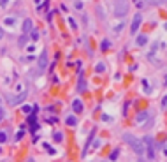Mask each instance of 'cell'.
I'll use <instances>...</instances> for the list:
<instances>
[{
    "label": "cell",
    "instance_id": "1",
    "mask_svg": "<svg viewBox=\"0 0 167 162\" xmlns=\"http://www.w3.org/2000/svg\"><path fill=\"white\" fill-rule=\"evenodd\" d=\"M123 139L134 148V152L137 155H144V145H143V141H139L135 136H132V134H123Z\"/></svg>",
    "mask_w": 167,
    "mask_h": 162
},
{
    "label": "cell",
    "instance_id": "2",
    "mask_svg": "<svg viewBox=\"0 0 167 162\" xmlns=\"http://www.w3.org/2000/svg\"><path fill=\"white\" fill-rule=\"evenodd\" d=\"M128 7H130L128 0H114V14L120 16V18L128 14Z\"/></svg>",
    "mask_w": 167,
    "mask_h": 162
},
{
    "label": "cell",
    "instance_id": "3",
    "mask_svg": "<svg viewBox=\"0 0 167 162\" xmlns=\"http://www.w3.org/2000/svg\"><path fill=\"white\" fill-rule=\"evenodd\" d=\"M143 145H144V152H146L148 159L151 162H155V143H153V139H151V136H146Z\"/></svg>",
    "mask_w": 167,
    "mask_h": 162
},
{
    "label": "cell",
    "instance_id": "4",
    "mask_svg": "<svg viewBox=\"0 0 167 162\" xmlns=\"http://www.w3.org/2000/svg\"><path fill=\"white\" fill-rule=\"evenodd\" d=\"M141 21H143V16L139 13L134 16V21H132V27H130V34H137V30L141 27Z\"/></svg>",
    "mask_w": 167,
    "mask_h": 162
},
{
    "label": "cell",
    "instance_id": "5",
    "mask_svg": "<svg viewBox=\"0 0 167 162\" xmlns=\"http://www.w3.org/2000/svg\"><path fill=\"white\" fill-rule=\"evenodd\" d=\"M48 65V51H42L39 56V70H44Z\"/></svg>",
    "mask_w": 167,
    "mask_h": 162
},
{
    "label": "cell",
    "instance_id": "6",
    "mask_svg": "<svg viewBox=\"0 0 167 162\" xmlns=\"http://www.w3.org/2000/svg\"><path fill=\"white\" fill-rule=\"evenodd\" d=\"M86 90V79H84V76L79 72V81H77V92L79 93H83V92Z\"/></svg>",
    "mask_w": 167,
    "mask_h": 162
},
{
    "label": "cell",
    "instance_id": "7",
    "mask_svg": "<svg viewBox=\"0 0 167 162\" xmlns=\"http://www.w3.org/2000/svg\"><path fill=\"white\" fill-rule=\"evenodd\" d=\"M72 109H74L76 113H81V111H83V102H81L79 99L74 100V102H72Z\"/></svg>",
    "mask_w": 167,
    "mask_h": 162
},
{
    "label": "cell",
    "instance_id": "8",
    "mask_svg": "<svg viewBox=\"0 0 167 162\" xmlns=\"http://www.w3.org/2000/svg\"><path fill=\"white\" fill-rule=\"evenodd\" d=\"M23 32L25 34H30L32 32V21L30 20H25V23H23Z\"/></svg>",
    "mask_w": 167,
    "mask_h": 162
},
{
    "label": "cell",
    "instance_id": "9",
    "mask_svg": "<svg viewBox=\"0 0 167 162\" xmlns=\"http://www.w3.org/2000/svg\"><path fill=\"white\" fill-rule=\"evenodd\" d=\"M65 123L69 127H74V125H77V118L76 116H67V118H65Z\"/></svg>",
    "mask_w": 167,
    "mask_h": 162
},
{
    "label": "cell",
    "instance_id": "10",
    "mask_svg": "<svg viewBox=\"0 0 167 162\" xmlns=\"http://www.w3.org/2000/svg\"><path fill=\"white\" fill-rule=\"evenodd\" d=\"M93 134H95V130H91L90 138H88V141H86V146H84L83 153H81V155H83V157H84V155H86V152H88V148H90V143H91V141H93Z\"/></svg>",
    "mask_w": 167,
    "mask_h": 162
},
{
    "label": "cell",
    "instance_id": "11",
    "mask_svg": "<svg viewBox=\"0 0 167 162\" xmlns=\"http://www.w3.org/2000/svg\"><path fill=\"white\" fill-rule=\"evenodd\" d=\"M148 116H150V113H148V111H141L139 115H137V122H139V123H143L144 120H148Z\"/></svg>",
    "mask_w": 167,
    "mask_h": 162
},
{
    "label": "cell",
    "instance_id": "12",
    "mask_svg": "<svg viewBox=\"0 0 167 162\" xmlns=\"http://www.w3.org/2000/svg\"><path fill=\"white\" fill-rule=\"evenodd\" d=\"M146 42H148V37H146V35H139V37H137V44H139V46H144Z\"/></svg>",
    "mask_w": 167,
    "mask_h": 162
},
{
    "label": "cell",
    "instance_id": "13",
    "mask_svg": "<svg viewBox=\"0 0 167 162\" xmlns=\"http://www.w3.org/2000/svg\"><path fill=\"white\" fill-rule=\"evenodd\" d=\"M53 139H55V141H58V143H60V141L63 139V134H62V132H55V134H53Z\"/></svg>",
    "mask_w": 167,
    "mask_h": 162
},
{
    "label": "cell",
    "instance_id": "14",
    "mask_svg": "<svg viewBox=\"0 0 167 162\" xmlns=\"http://www.w3.org/2000/svg\"><path fill=\"white\" fill-rule=\"evenodd\" d=\"M118 155H120V150L116 148V150H113V153H111L109 159H111V160H116V159H118Z\"/></svg>",
    "mask_w": 167,
    "mask_h": 162
},
{
    "label": "cell",
    "instance_id": "15",
    "mask_svg": "<svg viewBox=\"0 0 167 162\" xmlns=\"http://www.w3.org/2000/svg\"><path fill=\"white\" fill-rule=\"evenodd\" d=\"M18 44H20V46H25V44H27V37H25V35H23V37H20Z\"/></svg>",
    "mask_w": 167,
    "mask_h": 162
},
{
    "label": "cell",
    "instance_id": "16",
    "mask_svg": "<svg viewBox=\"0 0 167 162\" xmlns=\"http://www.w3.org/2000/svg\"><path fill=\"white\" fill-rule=\"evenodd\" d=\"M30 37H32L34 41H37V39H39V34H37L35 30H32V32H30Z\"/></svg>",
    "mask_w": 167,
    "mask_h": 162
},
{
    "label": "cell",
    "instance_id": "17",
    "mask_svg": "<svg viewBox=\"0 0 167 162\" xmlns=\"http://www.w3.org/2000/svg\"><path fill=\"white\" fill-rule=\"evenodd\" d=\"M7 141V134L6 132H0V143H6Z\"/></svg>",
    "mask_w": 167,
    "mask_h": 162
},
{
    "label": "cell",
    "instance_id": "18",
    "mask_svg": "<svg viewBox=\"0 0 167 162\" xmlns=\"http://www.w3.org/2000/svg\"><path fill=\"white\" fill-rule=\"evenodd\" d=\"M95 70H97V72H102V70H106V65H102V63H98L97 67H95Z\"/></svg>",
    "mask_w": 167,
    "mask_h": 162
},
{
    "label": "cell",
    "instance_id": "19",
    "mask_svg": "<svg viewBox=\"0 0 167 162\" xmlns=\"http://www.w3.org/2000/svg\"><path fill=\"white\" fill-rule=\"evenodd\" d=\"M6 23L9 25V27H13V25H14V18H7V20H6Z\"/></svg>",
    "mask_w": 167,
    "mask_h": 162
},
{
    "label": "cell",
    "instance_id": "20",
    "mask_svg": "<svg viewBox=\"0 0 167 162\" xmlns=\"http://www.w3.org/2000/svg\"><path fill=\"white\" fill-rule=\"evenodd\" d=\"M148 4H153V6H157V4H160V2H164V0H146Z\"/></svg>",
    "mask_w": 167,
    "mask_h": 162
},
{
    "label": "cell",
    "instance_id": "21",
    "mask_svg": "<svg viewBox=\"0 0 167 162\" xmlns=\"http://www.w3.org/2000/svg\"><path fill=\"white\" fill-rule=\"evenodd\" d=\"M44 148H46V150H48V152H49V153H55V150H53V148H51V146H49V145H48V143H46V145H44Z\"/></svg>",
    "mask_w": 167,
    "mask_h": 162
},
{
    "label": "cell",
    "instance_id": "22",
    "mask_svg": "<svg viewBox=\"0 0 167 162\" xmlns=\"http://www.w3.org/2000/svg\"><path fill=\"white\" fill-rule=\"evenodd\" d=\"M23 134H25V132H23V130H18V134H16V139L20 141L21 138H23Z\"/></svg>",
    "mask_w": 167,
    "mask_h": 162
},
{
    "label": "cell",
    "instance_id": "23",
    "mask_svg": "<svg viewBox=\"0 0 167 162\" xmlns=\"http://www.w3.org/2000/svg\"><path fill=\"white\" fill-rule=\"evenodd\" d=\"M23 111H25V113H30V111H32V106H23Z\"/></svg>",
    "mask_w": 167,
    "mask_h": 162
},
{
    "label": "cell",
    "instance_id": "24",
    "mask_svg": "<svg viewBox=\"0 0 167 162\" xmlns=\"http://www.w3.org/2000/svg\"><path fill=\"white\" fill-rule=\"evenodd\" d=\"M109 48V41H104L102 42V49H107Z\"/></svg>",
    "mask_w": 167,
    "mask_h": 162
},
{
    "label": "cell",
    "instance_id": "25",
    "mask_svg": "<svg viewBox=\"0 0 167 162\" xmlns=\"http://www.w3.org/2000/svg\"><path fill=\"white\" fill-rule=\"evenodd\" d=\"M4 115H6V113H4V107H0V122L4 120Z\"/></svg>",
    "mask_w": 167,
    "mask_h": 162
},
{
    "label": "cell",
    "instance_id": "26",
    "mask_svg": "<svg viewBox=\"0 0 167 162\" xmlns=\"http://www.w3.org/2000/svg\"><path fill=\"white\" fill-rule=\"evenodd\" d=\"M165 104H167V99L164 97V99H162V109H165Z\"/></svg>",
    "mask_w": 167,
    "mask_h": 162
},
{
    "label": "cell",
    "instance_id": "27",
    "mask_svg": "<svg viewBox=\"0 0 167 162\" xmlns=\"http://www.w3.org/2000/svg\"><path fill=\"white\" fill-rule=\"evenodd\" d=\"M143 86H144V88H146V92H150V85H148L146 81H143Z\"/></svg>",
    "mask_w": 167,
    "mask_h": 162
},
{
    "label": "cell",
    "instance_id": "28",
    "mask_svg": "<svg viewBox=\"0 0 167 162\" xmlns=\"http://www.w3.org/2000/svg\"><path fill=\"white\" fill-rule=\"evenodd\" d=\"M2 37H4V30H2V28H0V39H2Z\"/></svg>",
    "mask_w": 167,
    "mask_h": 162
}]
</instances>
